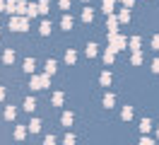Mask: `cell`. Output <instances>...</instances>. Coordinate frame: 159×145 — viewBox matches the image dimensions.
<instances>
[{
  "instance_id": "cell-1",
  "label": "cell",
  "mask_w": 159,
  "mask_h": 145,
  "mask_svg": "<svg viewBox=\"0 0 159 145\" xmlns=\"http://www.w3.org/2000/svg\"><path fill=\"white\" fill-rule=\"evenodd\" d=\"M27 24H29V19H27V17H12V19H10V27L17 29V31L27 29Z\"/></svg>"
},
{
  "instance_id": "cell-2",
  "label": "cell",
  "mask_w": 159,
  "mask_h": 145,
  "mask_svg": "<svg viewBox=\"0 0 159 145\" xmlns=\"http://www.w3.org/2000/svg\"><path fill=\"white\" fill-rule=\"evenodd\" d=\"M31 87H34V89H43V87H48V75L31 77Z\"/></svg>"
},
{
  "instance_id": "cell-3",
  "label": "cell",
  "mask_w": 159,
  "mask_h": 145,
  "mask_svg": "<svg viewBox=\"0 0 159 145\" xmlns=\"http://www.w3.org/2000/svg\"><path fill=\"white\" fill-rule=\"evenodd\" d=\"M109 39H111V44H113V51H120V48L125 46V39L118 36V34H109Z\"/></svg>"
},
{
  "instance_id": "cell-4",
  "label": "cell",
  "mask_w": 159,
  "mask_h": 145,
  "mask_svg": "<svg viewBox=\"0 0 159 145\" xmlns=\"http://www.w3.org/2000/svg\"><path fill=\"white\" fill-rule=\"evenodd\" d=\"M20 7H24V2H17V0H10V2H7V10H10L12 15L20 12Z\"/></svg>"
},
{
  "instance_id": "cell-5",
  "label": "cell",
  "mask_w": 159,
  "mask_h": 145,
  "mask_svg": "<svg viewBox=\"0 0 159 145\" xmlns=\"http://www.w3.org/2000/svg\"><path fill=\"white\" fill-rule=\"evenodd\" d=\"M140 131H142V133H149V131H152V121H149V118H142V123H140Z\"/></svg>"
},
{
  "instance_id": "cell-6",
  "label": "cell",
  "mask_w": 159,
  "mask_h": 145,
  "mask_svg": "<svg viewBox=\"0 0 159 145\" xmlns=\"http://www.w3.org/2000/svg\"><path fill=\"white\" fill-rule=\"evenodd\" d=\"M34 68H36L34 58H27V60H24V70H27V73H34Z\"/></svg>"
},
{
  "instance_id": "cell-7",
  "label": "cell",
  "mask_w": 159,
  "mask_h": 145,
  "mask_svg": "<svg viewBox=\"0 0 159 145\" xmlns=\"http://www.w3.org/2000/svg\"><path fill=\"white\" fill-rule=\"evenodd\" d=\"M29 131H31V133H39V131H41V121H39V118H34V121L29 123Z\"/></svg>"
},
{
  "instance_id": "cell-8",
  "label": "cell",
  "mask_w": 159,
  "mask_h": 145,
  "mask_svg": "<svg viewBox=\"0 0 159 145\" xmlns=\"http://www.w3.org/2000/svg\"><path fill=\"white\" fill-rule=\"evenodd\" d=\"M104 12H106V15H113V0H104Z\"/></svg>"
},
{
  "instance_id": "cell-9",
  "label": "cell",
  "mask_w": 159,
  "mask_h": 145,
  "mask_svg": "<svg viewBox=\"0 0 159 145\" xmlns=\"http://www.w3.org/2000/svg\"><path fill=\"white\" fill-rule=\"evenodd\" d=\"M113 58H116V53H113V48H109V51H104V60H106V63H113Z\"/></svg>"
},
{
  "instance_id": "cell-10",
  "label": "cell",
  "mask_w": 159,
  "mask_h": 145,
  "mask_svg": "<svg viewBox=\"0 0 159 145\" xmlns=\"http://www.w3.org/2000/svg\"><path fill=\"white\" fill-rule=\"evenodd\" d=\"M56 60H48V63H46V75H53V73H56Z\"/></svg>"
},
{
  "instance_id": "cell-11",
  "label": "cell",
  "mask_w": 159,
  "mask_h": 145,
  "mask_svg": "<svg viewBox=\"0 0 159 145\" xmlns=\"http://www.w3.org/2000/svg\"><path fill=\"white\" fill-rule=\"evenodd\" d=\"M82 19H84V22H92V19H94V12H92L89 7H84V12H82Z\"/></svg>"
},
{
  "instance_id": "cell-12",
  "label": "cell",
  "mask_w": 159,
  "mask_h": 145,
  "mask_svg": "<svg viewBox=\"0 0 159 145\" xmlns=\"http://www.w3.org/2000/svg\"><path fill=\"white\" fill-rule=\"evenodd\" d=\"M60 24H63V29H72V17H70V15H65Z\"/></svg>"
},
{
  "instance_id": "cell-13",
  "label": "cell",
  "mask_w": 159,
  "mask_h": 145,
  "mask_svg": "<svg viewBox=\"0 0 159 145\" xmlns=\"http://www.w3.org/2000/svg\"><path fill=\"white\" fill-rule=\"evenodd\" d=\"M36 15H39L36 5H27V17H36Z\"/></svg>"
},
{
  "instance_id": "cell-14",
  "label": "cell",
  "mask_w": 159,
  "mask_h": 145,
  "mask_svg": "<svg viewBox=\"0 0 159 145\" xmlns=\"http://www.w3.org/2000/svg\"><path fill=\"white\" fill-rule=\"evenodd\" d=\"M116 24H118V19L113 17V15H109V27H111V34H116Z\"/></svg>"
},
{
  "instance_id": "cell-15",
  "label": "cell",
  "mask_w": 159,
  "mask_h": 145,
  "mask_svg": "<svg viewBox=\"0 0 159 145\" xmlns=\"http://www.w3.org/2000/svg\"><path fill=\"white\" fill-rule=\"evenodd\" d=\"M75 60H77V53H75V51H68V53H65V63H75Z\"/></svg>"
},
{
  "instance_id": "cell-16",
  "label": "cell",
  "mask_w": 159,
  "mask_h": 145,
  "mask_svg": "<svg viewBox=\"0 0 159 145\" xmlns=\"http://www.w3.org/2000/svg\"><path fill=\"white\" fill-rule=\"evenodd\" d=\"M24 109H27V111H34V109H36V102H34V99H27V102H24Z\"/></svg>"
},
{
  "instance_id": "cell-17",
  "label": "cell",
  "mask_w": 159,
  "mask_h": 145,
  "mask_svg": "<svg viewBox=\"0 0 159 145\" xmlns=\"http://www.w3.org/2000/svg\"><path fill=\"white\" fill-rule=\"evenodd\" d=\"M36 10H39L41 15H46V12H48V2H46V0H41V2H39V7H36Z\"/></svg>"
},
{
  "instance_id": "cell-18",
  "label": "cell",
  "mask_w": 159,
  "mask_h": 145,
  "mask_svg": "<svg viewBox=\"0 0 159 145\" xmlns=\"http://www.w3.org/2000/svg\"><path fill=\"white\" fill-rule=\"evenodd\" d=\"M87 56H89V58L97 56V44H89V46H87Z\"/></svg>"
},
{
  "instance_id": "cell-19",
  "label": "cell",
  "mask_w": 159,
  "mask_h": 145,
  "mask_svg": "<svg viewBox=\"0 0 159 145\" xmlns=\"http://www.w3.org/2000/svg\"><path fill=\"white\" fill-rule=\"evenodd\" d=\"M15 114H17L15 106H7V109H5V118H15Z\"/></svg>"
},
{
  "instance_id": "cell-20",
  "label": "cell",
  "mask_w": 159,
  "mask_h": 145,
  "mask_svg": "<svg viewBox=\"0 0 159 145\" xmlns=\"http://www.w3.org/2000/svg\"><path fill=\"white\" fill-rule=\"evenodd\" d=\"M5 63H12V60H15V51H5Z\"/></svg>"
},
{
  "instance_id": "cell-21",
  "label": "cell",
  "mask_w": 159,
  "mask_h": 145,
  "mask_svg": "<svg viewBox=\"0 0 159 145\" xmlns=\"http://www.w3.org/2000/svg\"><path fill=\"white\" fill-rule=\"evenodd\" d=\"M123 118H125V121H130V118H133V109H130V106H125V109H123Z\"/></svg>"
},
{
  "instance_id": "cell-22",
  "label": "cell",
  "mask_w": 159,
  "mask_h": 145,
  "mask_svg": "<svg viewBox=\"0 0 159 145\" xmlns=\"http://www.w3.org/2000/svg\"><path fill=\"white\" fill-rule=\"evenodd\" d=\"M113 102H116V99H113V94H106V97H104V104L109 106V109L113 106Z\"/></svg>"
},
{
  "instance_id": "cell-23",
  "label": "cell",
  "mask_w": 159,
  "mask_h": 145,
  "mask_svg": "<svg viewBox=\"0 0 159 145\" xmlns=\"http://www.w3.org/2000/svg\"><path fill=\"white\" fill-rule=\"evenodd\" d=\"M101 85H111V73H104V75H101Z\"/></svg>"
},
{
  "instance_id": "cell-24",
  "label": "cell",
  "mask_w": 159,
  "mask_h": 145,
  "mask_svg": "<svg viewBox=\"0 0 159 145\" xmlns=\"http://www.w3.org/2000/svg\"><path fill=\"white\" fill-rule=\"evenodd\" d=\"M24 133H27V131H24V128H15V138H17V140H20V138H24Z\"/></svg>"
},
{
  "instance_id": "cell-25",
  "label": "cell",
  "mask_w": 159,
  "mask_h": 145,
  "mask_svg": "<svg viewBox=\"0 0 159 145\" xmlns=\"http://www.w3.org/2000/svg\"><path fill=\"white\" fill-rule=\"evenodd\" d=\"M53 104H56V106L63 104V94H60V92H58V94H53Z\"/></svg>"
},
{
  "instance_id": "cell-26",
  "label": "cell",
  "mask_w": 159,
  "mask_h": 145,
  "mask_svg": "<svg viewBox=\"0 0 159 145\" xmlns=\"http://www.w3.org/2000/svg\"><path fill=\"white\" fill-rule=\"evenodd\" d=\"M72 123V114H63V126H70Z\"/></svg>"
},
{
  "instance_id": "cell-27",
  "label": "cell",
  "mask_w": 159,
  "mask_h": 145,
  "mask_svg": "<svg viewBox=\"0 0 159 145\" xmlns=\"http://www.w3.org/2000/svg\"><path fill=\"white\" fill-rule=\"evenodd\" d=\"M120 19H123V22H128V19H130V12H128V7H123V12H120Z\"/></svg>"
},
{
  "instance_id": "cell-28",
  "label": "cell",
  "mask_w": 159,
  "mask_h": 145,
  "mask_svg": "<svg viewBox=\"0 0 159 145\" xmlns=\"http://www.w3.org/2000/svg\"><path fill=\"white\" fill-rule=\"evenodd\" d=\"M133 63H135V65H138V63H142V53H140V51H135V56H133Z\"/></svg>"
},
{
  "instance_id": "cell-29",
  "label": "cell",
  "mask_w": 159,
  "mask_h": 145,
  "mask_svg": "<svg viewBox=\"0 0 159 145\" xmlns=\"http://www.w3.org/2000/svg\"><path fill=\"white\" fill-rule=\"evenodd\" d=\"M130 46H133V48H135V51H138V48H140V36L130 39Z\"/></svg>"
},
{
  "instance_id": "cell-30",
  "label": "cell",
  "mask_w": 159,
  "mask_h": 145,
  "mask_svg": "<svg viewBox=\"0 0 159 145\" xmlns=\"http://www.w3.org/2000/svg\"><path fill=\"white\" fill-rule=\"evenodd\" d=\"M65 145H75V135H72V133L65 135Z\"/></svg>"
},
{
  "instance_id": "cell-31",
  "label": "cell",
  "mask_w": 159,
  "mask_h": 145,
  "mask_svg": "<svg viewBox=\"0 0 159 145\" xmlns=\"http://www.w3.org/2000/svg\"><path fill=\"white\" fill-rule=\"evenodd\" d=\"M48 31H51V24H48V22H43V24H41V34H48Z\"/></svg>"
},
{
  "instance_id": "cell-32",
  "label": "cell",
  "mask_w": 159,
  "mask_h": 145,
  "mask_svg": "<svg viewBox=\"0 0 159 145\" xmlns=\"http://www.w3.org/2000/svg\"><path fill=\"white\" fill-rule=\"evenodd\" d=\"M43 145H56V138H53V135H46V140H43Z\"/></svg>"
},
{
  "instance_id": "cell-33",
  "label": "cell",
  "mask_w": 159,
  "mask_h": 145,
  "mask_svg": "<svg viewBox=\"0 0 159 145\" xmlns=\"http://www.w3.org/2000/svg\"><path fill=\"white\" fill-rule=\"evenodd\" d=\"M140 145H154V140H149V138H142V140H140Z\"/></svg>"
},
{
  "instance_id": "cell-34",
  "label": "cell",
  "mask_w": 159,
  "mask_h": 145,
  "mask_svg": "<svg viewBox=\"0 0 159 145\" xmlns=\"http://www.w3.org/2000/svg\"><path fill=\"white\" fill-rule=\"evenodd\" d=\"M60 7H63V10H68V7H70V0H60Z\"/></svg>"
},
{
  "instance_id": "cell-35",
  "label": "cell",
  "mask_w": 159,
  "mask_h": 145,
  "mask_svg": "<svg viewBox=\"0 0 159 145\" xmlns=\"http://www.w3.org/2000/svg\"><path fill=\"white\" fill-rule=\"evenodd\" d=\"M152 70H154V73H159V58L154 60V63H152Z\"/></svg>"
},
{
  "instance_id": "cell-36",
  "label": "cell",
  "mask_w": 159,
  "mask_h": 145,
  "mask_svg": "<svg viewBox=\"0 0 159 145\" xmlns=\"http://www.w3.org/2000/svg\"><path fill=\"white\" fill-rule=\"evenodd\" d=\"M120 2H123V5H125V7H130V5H133V2H135V0H120Z\"/></svg>"
},
{
  "instance_id": "cell-37",
  "label": "cell",
  "mask_w": 159,
  "mask_h": 145,
  "mask_svg": "<svg viewBox=\"0 0 159 145\" xmlns=\"http://www.w3.org/2000/svg\"><path fill=\"white\" fill-rule=\"evenodd\" d=\"M152 46H154V48H159V36H154V41H152Z\"/></svg>"
},
{
  "instance_id": "cell-38",
  "label": "cell",
  "mask_w": 159,
  "mask_h": 145,
  "mask_svg": "<svg viewBox=\"0 0 159 145\" xmlns=\"http://www.w3.org/2000/svg\"><path fill=\"white\" fill-rule=\"evenodd\" d=\"M2 97H5V89H2V87H0V99H2Z\"/></svg>"
},
{
  "instance_id": "cell-39",
  "label": "cell",
  "mask_w": 159,
  "mask_h": 145,
  "mask_svg": "<svg viewBox=\"0 0 159 145\" xmlns=\"http://www.w3.org/2000/svg\"><path fill=\"white\" fill-rule=\"evenodd\" d=\"M2 7H5V0H0V10H2Z\"/></svg>"
}]
</instances>
